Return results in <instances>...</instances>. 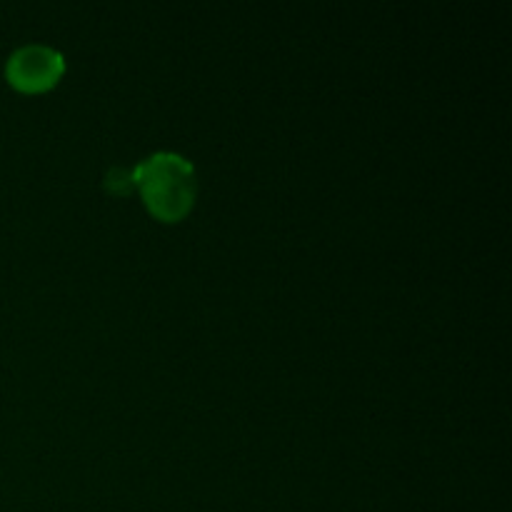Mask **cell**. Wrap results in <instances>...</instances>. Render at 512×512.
Here are the masks:
<instances>
[{"label": "cell", "mask_w": 512, "mask_h": 512, "mask_svg": "<svg viewBox=\"0 0 512 512\" xmlns=\"http://www.w3.org/2000/svg\"><path fill=\"white\" fill-rule=\"evenodd\" d=\"M133 185L145 208L160 223H180L193 210L198 183L190 160L178 153H155L135 165Z\"/></svg>", "instance_id": "6da1fadb"}, {"label": "cell", "mask_w": 512, "mask_h": 512, "mask_svg": "<svg viewBox=\"0 0 512 512\" xmlns=\"http://www.w3.org/2000/svg\"><path fill=\"white\" fill-rule=\"evenodd\" d=\"M65 73V60L50 45H23L5 63V78L20 93H45Z\"/></svg>", "instance_id": "7a4b0ae2"}, {"label": "cell", "mask_w": 512, "mask_h": 512, "mask_svg": "<svg viewBox=\"0 0 512 512\" xmlns=\"http://www.w3.org/2000/svg\"><path fill=\"white\" fill-rule=\"evenodd\" d=\"M105 188H108L113 195H128L130 190L135 188L133 173L123 168H113L108 175H105Z\"/></svg>", "instance_id": "3957f363"}]
</instances>
